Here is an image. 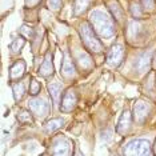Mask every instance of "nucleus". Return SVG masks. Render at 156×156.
<instances>
[{
	"label": "nucleus",
	"mask_w": 156,
	"mask_h": 156,
	"mask_svg": "<svg viewBox=\"0 0 156 156\" xmlns=\"http://www.w3.org/2000/svg\"><path fill=\"white\" fill-rule=\"evenodd\" d=\"M91 24L95 32L100 35L101 37H111L115 35V26L112 19L103 11H94L91 13Z\"/></svg>",
	"instance_id": "f257e3e1"
},
{
	"label": "nucleus",
	"mask_w": 156,
	"mask_h": 156,
	"mask_svg": "<svg viewBox=\"0 0 156 156\" xmlns=\"http://www.w3.org/2000/svg\"><path fill=\"white\" fill-rule=\"evenodd\" d=\"M80 36H81V40H83L84 45L88 51L91 52H99L103 51V44L98 40V37L95 36V30L92 28L88 23H83L80 26Z\"/></svg>",
	"instance_id": "f03ea898"
},
{
	"label": "nucleus",
	"mask_w": 156,
	"mask_h": 156,
	"mask_svg": "<svg viewBox=\"0 0 156 156\" xmlns=\"http://www.w3.org/2000/svg\"><path fill=\"white\" fill-rule=\"evenodd\" d=\"M124 155H154L151 151L150 141L145 139H135L126 144L123 151Z\"/></svg>",
	"instance_id": "7ed1b4c3"
},
{
	"label": "nucleus",
	"mask_w": 156,
	"mask_h": 156,
	"mask_svg": "<svg viewBox=\"0 0 156 156\" xmlns=\"http://www.w3.org/2000/svg\"><path fill=\"white\" fill-rule=\"evenodd\" d=\"M28 107H30V111L39 119H44L49 112V104L43 99H31Z\"/></svg>",
	"instance_id": "20e7f679"
},
{
	"label": "nucleus",
	"mask_w": 156,
	"mask_h": 156,
	"mask_svg": "<svg viewBox=\"0 0 156 156\" xmlns=\"http://www.w3.org/2000/svg\"><path fill=\"white\" fill-rule=\"evenodd\" d=\"M126 52H124V47L120 44H115L112 45V48L108 51L107 54V62L109 66L112 67H119L123 63Z\"/></svg>",
	"instance_id": "39448f33"
},
{
	"label": "nucleus",
	"mask_w": 156,
	"mask_h": 156,
	"mask_svg": "<svg viewBox=\"0 0 156 156\" xmlns=\"http://www.w3.org/2000/svg\"><path fill=\"white\" fill-rule=\"evenodd\" d=\"M76 103H77L76 91L73 90V88H69V90L64 94L63 99H62L60 109H62L63 112H71V111H73V108L76 107Z\"/></svg>",
	"instance_id": "423d86ee"
},
{
	"label": "nucleus",
	"mask_w": 156,
	"mask_h": 156,
	"mask_svg": "<svg viewBox=\"0 0 156 156\" xmlns=\"http://www.w3.org/2000/svg\"><path fill=\"white\" fill-rule=\"evenodd\" d=\"M151 108L150 105L147 104L143 100H139L135 103V107H133V118L135 122L137 124H143L145 122V119L148 118V113H150Z\"/></svg>",
	"instance_id": "0eeeda50"
},
{
	"label": "nucleus",
	"mask_w": 156,
	"mask_h": 156,
	"mask_svg": "<svg viewBox=\"0 0 156 156\" xmlns=\"http://www.w3.org/2000/svg\"><path fill=\"white\" fill-rule=\"evenodd\" d=\"M52 154L54 155H69L71 154V141L64 136L56 137L52 143Z\"/></svg>",
	"instance_id": "6e6552de"
},
{
	"label": "nucleus",
	"mask_w": 156,
	"mask_h": 156,
	"mask_svg": "<svg viewBox=\"0 0 156 156\" xmlns=\"http://www.w3.org/2000/svg\"><path fill=\"white\" fill-rule=\"evenodd\" d=\"M151 60H152V51H145L144 54H141L139 58L136 59L135 71H136L137 73H144L148 67H150Z\"/></svg>",
	"instance_id": "1a4fd4ad"
},
{
	"label": "nucleus",
	"mask_w": 156,
	"mask_h": 156,
	"mask_svg": "<svg viewBox=\"0 0 156 156\" xmlns=\"http://www.w3.org/2000/svg\"><path fill=\"white\" fill-rule=\"evenodd\" d=\"M62 75L64 76L66 79H72V77L75 76V66H73V62H72V59H71L68 52H64V55H63Z\"/></svg>",
	"instance_id": "9d476101"
},
{
	"label": "nucleus",
	"mask_w": 156,
	"mask_h": 156,
	"mask_svg": "<svg viewBox=\"0 0 156 156\" xmlns=\"http://www.w3.org/2000/svg\"><path fill=\"white\" fill-rule=\"evenodd\" d=\"M131 123H132V118H131V112L128 109H126L122 116L119 119V123H118V127H116V131L120 133V135H126L129 132L131 129Z\"/></svg>",
	"instance_id": "9b49d317"
},
{
	"label": "nucleus",
	"mask_w": 156,
	"mask_h": 156,
	"mask_svg": "<svg viewBox=\"0 0 156 156\" xmlns=\"http://www.w3.org/2000/svg\"><path fill=\"white\" fill-rule=\"evenodd\" d=\"M39 73H40L41 76H44V77H48V76L54 75V64H52V55L49 54V52H48L47 55H45L43 64H41L40 69H39Z\"/></svg>",
	"instance_id": "f8f14e48"
},
{
	"label": "nucleus",
	"mask_w": 156,
	"mask_h": 156,
	"mask_svg": "<svg viewBox=\"0 0 156 156\" xmlns=\"http://www.w3.org/2000/svg\"><path fill=\"white\" fill-rule=\"evenodd\" d=\"M26 72V63L23 60H17L11 68H9V77L11 79H20Z\"/></svg>",
	"instance_id": "ddd939ff"
},
{
	"label": "nucleus",
	"mask_w": 156,
	"mask_h": 156,
	"mask_svg": "<svg viewBox=\"0 0 156 156\" xmlns=\"http://www.w3.org/2000/svg\"><path fill=\"white\" fill-rule=\"evenodd\" d=\"M48 91H49V95H51L54 103L58 104L60 100V94H62V86L59 83H51L48 86Z\"/></svg>",
	"instance_id": "4468645a"
},
{
	"label": "nucleus",
	"mask_w": 156,
	"mask_h": 156,
	"mask_svg": "<svg viewBox=\"0 0 156 156\" xmlns=\"http://www.w3.org/2000/svg\"><path fill=\"white\" fill-rule=\"evenodd\" d=\"M77 64L81 69L84 71H88L94 67V63H92V59L88 56L87 54H80L79 58H77Z\"/></svg>",
	"instance_id": "2eb2a0df"
},
{
	"label": "nucleus",
	"mask_w": 156,
	"mask_h": 156,
	"mask_svg": "<svg viewBox=\"0 0 156 156\" xmlns=\"http://www.w3.org/2000/svg\"><path fill=\"white\" fill-rule=\"evenodd\" d=\"M63 124H64V120L60 119V118H55L52 120H48L47 124H45V129H47V132L52 133L55 132V131H58L59 128H62Z\"/></svg>",
	"instance_id": "dca6fc26"
},
{
	"label": "nucleus",
	"mask_w": 156,
	"mask_h": 156,
	"mask_svg": "<svg viewBox=\"0 0 156 156\" xmlns=\"http://www.w3.org/2000/svg\"><path fill=\"white\" fill-rule=\"evenodd\" d=\"M12 92H13V98H15V101H20L26 94V87H24L23 83H15L12 86Z\"/></svg>",
	"instance_id": "f3484780"
},
{
	"label": "nucleus",
	"mask_w": 156,
	"mask_h": 156,
	"mask_svg": "<svg viewBox=\"0 0 156 156\" xmlns=\"http://www.w3.org/2000/svg\"><path fill=\"white\" fill-rule=\"evenodd\" d=\"M108 7H109V9H111V12H112L113 17H115V20H118V22H122V19H123V9L120 8L119 3L113 0V2H111L108 4Z\"/></svg>",
	"instance_id": "a211bd4d"
},
{
	"label": "nucleus",
	"mask_w": 156,
	"mask_h": 156,
	"mask_svg": "<svg viewBox=\"0 0 156 156\" xmlns=\"http://www.w3.org/2000/svg\"><path fill=\"white\" fill-rule=\"evenodd\" d=\"M90 2H91V0H75L73 13H75L76 16L81 15V13H83L88 8V5H90Z\"/></svg>",
	"instance_id": "6ab92c4d"
},
{
	"label": "nucleus",
	"mask_w": 156,
	"mask_h": 156,
	"mask_svg": "<svg viewBox=\"0 0 156 156\" xmlns=\"http://www.w3.org/2000/svg\"><path fill=\"white\" fill-rule=\"evenodd\" d=\"M140 24L137 22H131L128 24V30H127V34H128V36L131 40H136L137 39V35L140 32Z\"/></svg>",
	"instance_id": "aec40b11"
},
{
	"label": "nucleus",
	"mask_w": 156,
	"mask_h": 156,
	"mask_svg": "<svg viewBox=\"0 0 156 156\" xmlns=\"http://www.w3.org/2000/svg\"><path fill=\"white\" fill-rule=\"evenodd\" d=\"M17 120H19L22 124H31L34 122L32 115H31V111H27V109H20L17 112Z\"/></svg>",
	"instance_id": "412c9836"
},
{
	"label": "nucleus",
	"mask_w": 156,
	"mask_h": 156,
	"mask_svg": "<svg viewBox=\"0 0 156 156\" xmlns=\"http://www.w3.org/2000/svg\"><path fill=\"white\" fill-rule=\"evenodd\" d=\"M129 11H131V13H132V16L135 17V19H140V17L143 16V9H141V5L137 0H133V2L131 3Z\"/></svg>",
	"instance_id": "4be33fe9"
},
{
	"label": "nucleus",
	"mask_w": 156,
	"mask_h": 156,
	"mask_svg": "<svg viewBox=\"0 0 156 156\" xmlns=\"http://www.w3.org/2000/svg\"><path fill=\"white\" fill-rule=\"evenodd\" d=\"M26 43V40H24V37H16L15 40L12 41L11 44H9V49L12 51V54H17V52L22 49V47Z\"/></svg>",
	"instance_id": "5701e85b"
},
{
	"label": "nucleus",
	"mask_w": 156,
	"mask_h": 156,
	"mask_svg": "<svg viewBox=\"0 0 156 156\" xmlns=\"http://www.w3.org/2000/svg\"><path fill=\"white\" fill-rule=\"evenodd\" d=\"M39 91H40V83H37L35 79H32L31 80V86H30V95L36 96L39 94Z\"/></svg>",
	"instance_id": "b1692460"
},
{
	"label": "nucleus",
	"mask_w": 156,
	"mask_h": 156,
	"mask_svg": "<svg viewBox=\"0 0 156 156\" xmlns=\"http://www.w3.org/2000/svg\"><path fill=\"white\" fill-rule=\"evenodd\" d=\"M141 4H143V8L145 9H154L155 0H141Z\"/></svg>",
	"instance_id": "393cba45"
},
{
	"label": "nucleus",
	"mask_w": 156,
	"mask_h": 156,
	"mask_svg": "<svg viewBox=\"0 0 156 156\" xmlns=\"http://www.w3.org/2000/svg\"><path fill=\"white\" fill-rule=\"evenodd\" d=\"M60 4H62V0H48V7L51 9H59Z\"/></svg>",
	"instance_id": "a878e982"
},
{
	"label": "nucleus",
	"mask_w": 156,
	"mask_h": 156,
	"mask_svg": "<svg viewBox=\"0 0 156 156\" xmlns=\"http://www.w3.org/2000/svg\"><path fill=\"white\" fill-rule=\"evenodd\" d=\"M20 32H22L23 35H26V36H27L28 39L34 36V30H31V28H28V27H26V26H23V27H22Z\"/></svg>",
	"instance_id": "bb28decb"
},
{
	"label": "nucleus",
	"mask_w": 156,
	"mask_h": 156,
	"mask_svg": "<svg viewBox=\"0 0 156 156\" xmlns=\"http://www.w3.org/2000/svg\"><path fill=\"white\" fill-rule=\"evenodd\" d=\"M39 2H40V0H26V4H27V7H34V5H36Z\"/></svg>",
	"instance_id": "cd10ccee"
},
{
	"label": "nucleus",
	"mask_w": 156,
	"mask_h": 156,
	"mask_svg": "<svg viewBox=\"0 0 156 156\" xmlns=\"http://www.w3.org/2000/svg\"><path fill=\"white\" fill-rule=\"evenodd\" d=\"M155 148H156V147H155ZM155 154H156V151H155Z\"/></svg>",
	"instance_id": "c85d7f7f"
},
{
	"label": "nucleus",
	"mask_w": 156,
	"mask_h": 156,
	"mask_svg": "<svg viewBox=\"0 0 156 156\" xmlns=\"http://www.w3.org/2000/svg\"><path fill=\"white\" fill-rule=\"evenodd\" d=\"M155 63H156V60H155Z\"/></svg>",
	"instance_id": "c756f323"
}]
</instances>
